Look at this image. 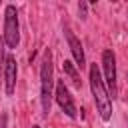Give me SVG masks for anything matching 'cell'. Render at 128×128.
Returning a JSON list of instances; mask_svg holds the SVG:
<instances>
[{
	"instance_id": "obj_1",
	"label": "cell",
	"mask_w": 128,
	"mask_h": 128,
	"mask_svg": "<svg viewBox=\"0 0 128 128\" xmlns=\"http://www.w3.org/2000/svg\"><path fill=\"white\" fill-rule=\"evenodd\" d=\"M90 88H92V96H94L96 108L100 112V118L102 120H110V116H112V100H110V94L106 90V84H104L96 64L90 66Z\"/></svg>"
},
{
	"instance_id": "obj_2",
	"label": "cell",
	"mask_w": 128,
	"mask_h": 128,
	"mask_svg": "<svg viewBox=\"0 0 128 128\" xmlns=\"http://www.w3.org/2000/svg\"><path fill=\"white\" fill-rule=\"evenodd\" d=\"M52 88H54V66H52V54H50V50H46L42 66H40V102H42V114L44 116L50 114L52 96H54Z\"/></svg>"
},
{
	"instance_id": "obj_3",
	"label": "cell",
	"mask_w": 128,
	"mask_h": 128,
	"mask_svg": "<svg viewBox=\"0 0 128 128\" xmlns=\"http://www.w3.org/2000/svg\"><path fill=\"white\" fill-rule=\"evenodd\" d=\"M20 42V24H18V12L16 6L8 4L4 10V44L8 48H16Z\"/></svg>"
},
{
	"instance_id": "obj_4",
	"label": "cell",
	"mask_w": 128,
	"mask_h": 128,
	"mask_svg": "<svg viewBox=\"0 0 128 128\" xmlns=\"http://www.w3.org/2000/svg\"><path fill=\"white\" fill-rule=\"evenodd\" d=\"M102 68H104V84L106 90L110 94V98H116V56L112 50H104L102 52Z\"/></svg>"
},
{
	"instance_id": "obj_5",
	"label": "cell",
	"mask_w": 128,
	"mask_h": 128,
	"mask_svg": "<svg viewBox=\"0 0 128 128\" xmlns=\"http://www.w3.org/2000/svg\"><path fill=\"white\" fill-rule=\"evenodd\" d=\"M54 96H56V102H58V106L64 110V114L66 116H70V118H76V106H74V100H72V96H70V90H68V86L64 84V80H58L56 82V92H54Z\"/></svg>"
},
{
	"instance_id": "obj_6",
	"label": "cell",
	"mask_w": 128,
	"mask_h": 128,
	"mask_svg": "<svg viewBox=\"0 0 128 128\" xmlns=\"http://www.w3.org/2000/svg\"><path fill=\"white\" fill-rule=\"evenodd\" d=\"M16 60L12 56L6 58V64H4V90H6V96H12L14 94V88H16Z\"/></svg>"
},
{
	"instance_id": "obj_7",
	"label": "cell",
	"mask_w": 128,
	"mask_h": 128,
	"mask_svg": "<svg viewBox=\"0 0 128 128\" xmlns=\"http://www.w3.org/2000/svg\"><path fill=\"white\" fill-rule=\"evenodd\" d=\"M64 32H66V40H68V46H70V52H72V56H74V60H76V64L80 66V68H84V64H86V58H84V50H82V42L72 34V30L66 26L64 28Z\"/></svg>"
},
{
	"instance_id": "obj_8",
	"label": "cell",
	"mask_w": 128,
	"mask_h": 128,
	"mask_svg": "<svg viewBox=\"0 0 128 128\" xmlns=\"http://www.w3.org/2000/svg\"><path fill=\"white\" fill-rule=\"evenodd\" d=\"M62 70L70 76V80H72V84H74L76 88H80V86H82V80H80V76H78V72H76V68H74V64H72L70 60H64Z\"/></svg>"
},
{
	"instance_id": "obj_9",
	"label": "cell",
	"mask_w": 128,
	"mask_h": 128,
	"mask_svg": "<svg viewBox=\"0 0 128 128\" xmlns=\"http://www.w3.org/2000/svg\"><path fill=\"white\" fill-rule=\"evenodd\" d=\"M78 12H80V18H86V2L78 4Z\"/></svg>"
},
{
	"instance_id": "obj_10",
	"label": "cell",
	"mask_w": 128,
	"mask_h": 128,
	"mask_svg": "<svg viewBox=\"0 0 128 128\" xmlns=\"http://www.w3.org/2000/svg\"><path fill=\"white\" fill-rule=\"evenodd\" d=\"M32 128H38V126H32Z\"/></svg>"
},
{
	"instance_id": "obj_11",
	"label": "cell",
	"mask_w": 128,
	"mask_h": 128,
	"mask_svg": "<svg viewBox=\"0 0 128 128\" xmlns=\"http://www.w3.org/2000/svg\"><path fill=\"white\" fill-rule=\"evenodd\" d=\"M126 78H128V74H126Z\"/></svg>"
}]
</instances>
